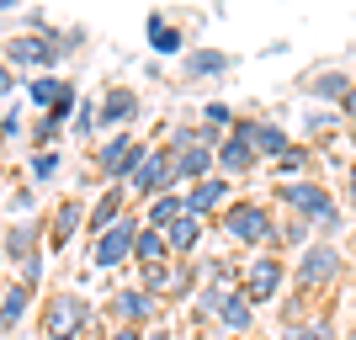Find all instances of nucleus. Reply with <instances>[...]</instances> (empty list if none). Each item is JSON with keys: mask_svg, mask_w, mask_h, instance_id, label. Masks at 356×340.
<instances>
[{"mask_svg": "<svg viewBox=\"0 0 356 340\" xmlns=\"http://www.w3.org/2000/svg\"><path fill=\"white\" fill-rule=\"evenodd\" d=\"M27 309H32V287H6V298H0V330H16L22 319H27Z\"/></svg>", "mask_w": 356, "mask_h": 340, "instance_id": "6ab92c4d", "label": "nucleus"}, {"mask_svg": "<svg viewBox=\"0 0 356 340\" xmlns=\"http://www.w3.org/2000/svg\"><path fill=\"white\" fill-rule=\"evenodd\" d=\"M351 86H356V80H351V74H341V70H314V74H309V86H303V90H309L314 102L346 106V96H351Z\"/></svg>", "mask_w": 356, "mask_h": 340, "instance_id": "ddd939ff", "label": "nucleus"}, {"mask_svg": "<svg viewBox=\"0 0 356 340\" xmlns=\"http://www.w3.org/2000/svg\"><path fill=\"white\" fill-rule=\"evenodd\" d=\"M255 160H261V154H255L245 138H223V144H218V170H223V181H229V176H250Z\"/></svg>", "mask_w": 356, "mask_h": 340, "instance_id": "4468645a", "label": "nucleus"}, {"mask_svg": "<svg viewBox=\"0 0 356 340\" xmlns=\"http://www.w3.org/2000/svg\"><path fill=\"white\" fill-rule=\"evenodd\" d=\"M38 277H43V261H38V255L22 261V287H38Z\"/></svg>", "mask_w": 356, "mask_h": 340, "instance_id": "c9c22d12", "label": "nucleus"}, {"mask_svg": "<svg viewBox=\"0 0 356 340\" xmlns=\"http://www.w3.org/2000/svg\"><path fill=\"white\" fill-rule=\"evenodd\" d=\"M170 287H176V271H170V266H149V271H144V293H149V298L170 293Z\"/></svg>", "mask_w": 356, "mask_h": 340, "instance_id": "cd10ccee", "label": "nucleus"}, {"mask_svg": "<svg viewBox=\"0 0 356 340\" xmlns=\"http://www.w3.org/2000/svg\"><path fill=\"white\" fill-rule=\"evenodd\" d=\"M112 340H144V335H138V330H122V325H118V330H112Z\"/></svg>", "mask_w": 356, "mask_h": 340, "instance_id": "a19ab883", "label": "nucleus"}, {"mask_svg": "<svg viewBox=\"0 0 356 340\" xmlns=\"http://www.w3.org/2000/svg\"><path fill=\"white\" fill-rule=\"evenodd\" d=\"M102 118L106 122H134L138 118V96L134 90H112V96L102 102Z\"/></svg>", "mask_w": 356, "mask_h": 340, "instance_id": "5701e85b", "label": "nucleus"}, {"mask_svg": "<svg viewBox=\"0 0 356 340\" xmlns=\"http://www.w3.org/2000/svg\"><path fill=\"white\" fill-rule=\"evenodd\" d=\"M346 340H356V330H351V335H346Z\"/></svg>", "mask_w": 356, "mask_h": 340, "instance_id": "a18cd8bd", "label": "nucleus"}, {"mask_svg": "<svg viewBox=\"0 0 356 340\" xmlns=\"http://www.w3.org/2000/svg\"><path fill=\"white\" fill-rule=\"evenodd\" d=\"M0 266H6V250H0Z\"/></svg>", "mask_w": 356, "mask_h": 340, "instance_id": "c03bdc74", "label": "nucleus"}, {"mask_svg": "<svg viewBox=\"0 0 356 340\" xmlns=\"http://www.w3.org/2000/svg\"><path fill=\"white\" fill-rule=\"evenodd\" d=\"M223 197H229V181H223V176H208V181H197L192 192H186V213H192V218H202V213L223 207Z\"/></svg>", "mask_w": 356, "mask_h": 340, "instance_id": "2eb2a0df", "label": "nucleus"}, {"mask_svg": "<svg viewBox=\"0 0 356 340\" xmlns=\"http://www.w3.org/2000/svg\"><path fill=\"white\" fill-rule=\"evenodd\" d=\"M144 32H149V48H154V54H181V32L170 27V22H165L160 11H154V16L144 22Z\"/></svg>", "mask_w": 356, "mask_h": 340, "instance_id": "4be33fe9", "label": "nucleus"}, {"mask_svg": "<svg viewBox=\"0 0 356 340\" xmlns=\"http://www.w3.org/2000/svg\"><path fill=\"white\" fill-rule=\"evenodd\" d=\"M165 255H170V239L160 234V229H144V234H138V245H134V261L138 266H165Z\"/></svg>", "mask_w": 356, "mask_h": 340, "instance_id": "aec40b11", "label": "nucleus"}, {"mask_svg": "<svg viewBox=\"0 0 356 340\" xmlns=\"http://www.w3.org/2000/svg\"><path fill=\"white\" fill-rule=\"evenodd\" d=\"M341 271H346L341 245H309V250H303V261L293 266V277H298V287H335V282H341Z\"/></svg>", "mask_w": 356, "mask_h": 340, "instance_id": "7ed1b4c3", "label": "nucleus"}, {"mask_svg": "<svg viewBox=\"0 0 356 340\" xmlns=\"http://www.w3.org/2000/svg\"><path fill=\"white\" fill-rule=\"evenodd\" d=\"M181 218H186V197L165 192V197H154V202H149V229H160V234H170V229H176Z\"/></svg>", "mask_w": 356, "mask_h": 340, "instance_id": "a211bd4d", "label": "nucleus"}, {"mask_svg": "<svg viewBox=\"0 0 356 340\" xmlns=\"http://www.w3.org/2000/svg\"><path fill=\"white\" fill-rule=\"evenodd\" d=\"M144 340H170V330H154V335H144Z\"/></svg>", "mask_w": 356, "mask_h": 340, "instance_id": "79ce46f5", "label": "nucleus"}, {"mask_svg": "<svg viewBox=\"0 0 356 340\" xmlns=\"http://www.w3.org/2000/svg\"><path fill=\"white\" fill-rule=\"evenodd\" d=\"M277 197L293 207V218L314 223V229H325V234H341L346 218H341V202H335L330 186H319V181H287V186H277Z\"/></svg>", "mask_w": 356, "mask_h": 340, "instance_id": "f257e3e1", "label": "nucleus"}, {"mask_svg": "<svg viewBox=\"0 0 356 340\" xmlns=\"http://www.w3.org/2000/svg\"><path fill=\"white\" fill-rule=\"evenodd\" d=\"M90 128H96V106H86V102H80V112H74V133L86 138Z\"/></svg>", "mask_w": 356, "mask_h": 340, "instance_id": "f704fd0d", "label": "nucleus"}, {"mask_svg": "<svg viewBox=\"0 0 356 340\" xmlns=\"http://www.w3.org/2000/svg\"><path fill=\"white\" fill-rule=\"evenodd\" d=\"M218 319H223V325H229V330H234V335H250V330H255V303H250V298H245V293H239V287H234V293L223 298Z\"/></svg>", "mask_w": 356, "mask_h": 340, "instance_id": "f3484780", "label": "nucleus"}, {"mask_svg": "<svg viewBox=\"0 0 356 340\" xmlns=\"http://www.w3.org/2000/svg\"><path fill=\"white\" fill-rule=\"evenodd\" d=\"M223 229H229V239H239V245H271V239L282 234L261 202H234L223 213Z\"/></svg>", "mask_w": 356, "mask_h": 340, "instance_id": "f03ea898", "label": "nucleus"}, {"mask_svg": "<svg viewBox=\"0 0 356 340\" xmlns=\"http://www.w3.org/2000/svg\"><path fill=\"white\" fill-rule=\"evenodd\" d=\"M165 239H170V250H176V255H186V250L197 245V239H202V218H192V213H186V218H181L176 229L165 234Z\"/></svg>", "mask_w": 356, "mask_h": 340, "instance_id": "393cba45", "label": "nucleus"}, {"mask_svg": "<svg viewBox=\"0 0 356 340\" xmlns=\"http://www.w3.org/2000/svg\"><path fill=\"white\" fill-rule=\"evenodd\" d=\"M346 138H351V149H356V122H351V133H346Z\"/></svg>", "mask_w": 356, "mask_h": 340, "instance_id": "37998d69", "label": "nucleus"}, {"mask_svg": "<svg viewBox=\"0 0 356 340\" xmlns=\"http://www.w3.org/2000/svg\"><path fill=\"white\" fill-rule=\"evenodd\" d=\"M234 138H245V144L255 149V154H266V160H282L287 149H293V133H282L277 122H234Z\"/></svg>", "mask_w": 356, "mask_h": 340, "instance_id": "1a4fd4ad", "label": "nucleus"}, {"mask_svg": "<svg viewBox=\"0 0 356 340\" xmlns=\"http://www.w3.org/2000/svg\"><path fill=\"white\" fill-rule=\"evenodd\" d=\"M341 112H346V118L356 122V86H351V96H346V106H341Z\"/></svg>", "mask_w": 356, "mask_h": 340, "instance_id": "ea45409f", "label": "nucleus"}, {"mask_svg": "<svg viewBox=\"0 0 356 340\" xmlns=\"http://www.w3.org/2000/svg\"><path fill=\"white\" fill-rule=\"evenodd\" d=\"M0 59L11 64V70H27V64H59L64 48L54 43V38H43V32H32V38H11Z\"/></svg>", "mask_w": 356, "mask_h": 340, "instance_id": "6e6552de", "label": "nucleus"}, {"mask_svg": "<svg viewBox=\"0 0 356 340\" xmlns=\"http://www.w3.org/2000/svg\"><path fill=\"white\" fill-rule=\"evenodd\" d=\"M86 218L80 213V202H59V213H54V245H64V239L74 234V223Z\"/></svg>", "mask_w": 356, "mask_h": 340, "instance_id": "a878e982", "label": "nucleus"}, {"mask_svg": "<svg viewBox=\"0 0 356 340\" xmlns=\"http://www.w3.org/2000/svg\"><path fill=\"white\" fill-rule=\"evenodd\" d=\"M27 102L38 106V112H48V118H54L64 102H74V86H70V80H54V74H38V80L27 86Z\"/></svg>", "mask_w": 356, "mask_h": 340, "instance_id": "9b49d317", "label": "nucleus"}, {"mask_svg": "<svg viewBox=\"0 0 356 340\" xmlns=\"http://www.w3.org/2000/svg\"><path fill=\"white\" fill-rule=\"evenodd\" d=\"M277 340H335V335H330V325H298V319H293Z\"/></svg>", "mask_w": 356, "mask_h": 340, "instance_id": "c85d7f7f", "label": "nucleus"}, {"mask_svg": "<svg viewBox=\"0 0 356 340\" xmlns=\"http://www.w3.org/2000/svg\"><path fill=\"white\" fill-rule=\"evenodd\" d=\"M287 266L277 261V255H255L250 266H245V282H239V293L250 298V303H271L277 298V287H282Z\"/></svg>", "mask_w": 356, "mask_h": 340, "instance_id": "0eeeda50", "label": "nucleus"}, {"mask_svg": "<svg viewBox=\"0 0 356 340\" xmlns=\"http://www.w3.org/2000/svg\"><path fill=\"white\" fill-rule=\"evenodd\" d=\"M149 149H138V138L134 133H118L112 144H102V154H96V170H102L106 181H134V170H138V160H144Z\"/></svg>", "mask_w": 356, "mask_h": 340, "instance_id": "423d86ee", "label": "nucleus"}, {"mask_svg": "<svg viewBox=\"0 0 356 340\" xmlns=\"http://www.w3.org/2000/svg\"><path fill=\"white\" fill-rule=\"evenodd\" d=\"M118 218H122V192L112 186V192H106L102 202H96V213H90V229H96V239H102V234H106V229H112Z\"/></svg>", "mask_w": 356, "mask_h": 340, "instance_id": "b1692460", "label": "nucleus"}, {"mask_svg": "<svg viewBox=\"0 0 356 340\" xmlns=\"http://www.w3.org/2000/svg\"><path fill=\"white\" fill-rule=\"evenodd\" d=\"M170 181H176V154H170V149H149L144 160H138V170H134V192L160 197Z\"/></svg>", "mask_w": 356, "mask_h": 340, "instance_id": "9d476101", "label": "nucleus"}, {"mask_svg": "<svg viewBox=\"0 0 356 340\" xmlns=\"http://www.w3.org/2000/svg\"><path fill=\"white\" fill-rule=\"evenodd\" d=\"M86 325H90V309H86V298H74V293L48 298V309H43V330H48V340H74V335H80Z\"/></svg>", "mask_w": 356, "mask_h": 340, "instance_id": "20e7f679", "label": "nucleus"}, {"mask_svg": "<svg viewBox=\"0 0 356 340\" xmlns=\"http://www.w3.org/2000/svg\"><path fill=\"white\" fill-rule=\"evenodd\" d=\"M6 255H16V261H32V223H16L11 234H6Z\"/></svg>", "mask_w": 356, "mask_h": 340, "instance_id": "bb28decb", "label": "nucleus"}, {"mask_svg": "<svg viewBox=\"0 0 356 340\" xmlns=\"http://www.w3.org/2000/svg\"><path fill=\"white\" fill-rule=\"evenodd\" d=\"M330 128H335V112H309V133L330 138Z\"/></svg>", "mask_w": 356, "mask_h": 340, "instance_id": "72a5a7b5", "label": "nucleus"}, {"mask_svg": "<svg viewBox=\"0 0 356 340\" xmlns=\"http://www.w3.org/2000/svg\"><path fill=\"white\" fill-rule=\"evenodd\" d=\"M59 128H64V118H43V122H38V133H32V138H38V144H54V138H59Z\"/></svg>", "mask_w": 356, "mask_h": 340, "instance_id": "473e14b6", "label": "nucleus"}, {"mask_svg": "<svg viewBox=\"0 0 356 340\" xmlns=\"http://www.w3.org/2000/svg\"><path fill=\"white\" fill-rule=\"evenodd\" d=\"M208 122H213V128H223V122H229V106L213 102V106H208Z\"/></svg>", "mask_w": 356, "mask_h": 340, "instance_id": "4c0bfd02", "label": "nucleus"}, {"mask_svg": "<svg viewBox=\"0 0 356 340\" xmlns=\"http://www.w3.org/2000/svg\"><path fill=\"white\" fill-rule=\"evenodd\" d=\"M186 70H192V74H223V70H229V59H223V54H192Z\"/></svg>", "mask_w": 356, "mask_h": 340, "instance_id": "c756f323", "label": "nucleus"}, {"mask_svg": "<svg viewBox=\"0 0 356 340\" xmlns=\"http://www.w3.org/2000/svg\"><path fill=\"white\" fill-rule=\"evenodd\" d=\"M346 202H351V213H356V165L346 170Z\"/></svg>", "mask_w": 356, "mask_h": 340, "instance_id": "58836bf2", "label": "nucleus"}, {"mask_svg": "<svg viewBox=\"0 0 356 340\" xmlns=\"http://www.w3.org/2000/svg\"><path fill=\"white\" fill-rule=\"evenodd\" d=\"M112 314H118L122 330H134V325H144V319H154V298H149L144 287H122V293L112 298Z\"/></svg>", "mask_w": 356, "mask_h": 340, "instance_id": "f8f14e48", "label": "nucleus"}, {"mask_svg": "<svg viewBox=\"0 0 356 340\" xmlns=\"http://www.w3.org/2000/svg\"><path fill=\"white\" fill-rule=\"evenodd\" d=\"M218 165V149H208V144H192V149H181L176 154V176H186L197 186V181H208V170Z\"/></svg>", "mask_w": 356, "mask_h": 340, "instance_id": "dca6fc26", "label": "nucleus"}, {"mask_svg": "<svg viewBox=\"0 0 356 340\" xmlns=\"http://www.w3.org/2000/svg\"><path fill=\"white\" fill-rule=\"evenodd\" d=\"M11 90H16V74H11V64L0 59V96H11Z\"/></svg>", "mask_w": 356, "mask_h": 340, "instance_id": "e433bc0d", "label": "nucleus"}, {"mask_svg": "<svg viewBox=\"0 0 356 340\" xmlns=\"http://www.w3.org/2000/svg\"><path fill=\"white\" fill-rule=\"evenodd\" d=\"M138 234H144V229H138V218H128V213H122L118 223H112V229H106L102 239H96V266H122V261H134V245H138Z\"/></svg>", "mask_w": 356, "mask_h": 340, "instance_id": "39448f33", "label": "nucleus"}, {"mask_svg": "<svg viewBox=\"0 0 356 340\" xmlns=\"http://www.w3.org/2000/svg\"><path fill=\"white\" fill-rule=\"evenodd\" d=\"M309 229H314V223H303V218H287L277 239H282V245H309Z\"/></svg>", "mask_w": 356, "mask_h": 340, "instance_id": "7c9ffc66", "label": "nucleus"}, {"mask_svg": "<svg viewBox=\"0 0 356 340\" xmlns=\"http://www.w3.org/2000/svg\"><path fill=\"white\" fill-rule=\"evenodd\" d=\"M54 170H59V154H54V149H43V154L32 160V176H38V181H48Z\"/></svg>", "mask_w": 356, "mask_h": 340, "instance_id": "2f4dec72", "label": "nucleus"}, {"mask_svg": "<svg viewBox=\"0 0 356 340\" xmlns=\"http://www.w3.org/2000/svg\"><path fill=\"white\" fill-rule=\"evenodd\" d=\"M309 170H314V149H303V144H293L282 160H277V176H282V186H287V181H309Z\"/></svg>", "mask_w": 356, "mask_h": 340, "instance_id": "412c9836", "label": "nucleus"}]
</instances>
